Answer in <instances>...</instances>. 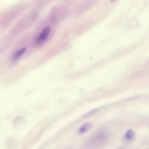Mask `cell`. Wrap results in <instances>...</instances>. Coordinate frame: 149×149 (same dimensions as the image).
I'll use <instances>...</instances> for the list:
<instances>
[{
	"label": "cell",
	"instance_id": "6da1fadb",
	"mask_svg": "<svg viewBox=\"0 0 149 149\" xmlns=\"http://www.w3.org/2000/svg\"><path fill=\"white\" fill-rule=\"evenodd\" d=\"M108 132L105 130H101L97 132L92 137L91 143L92 145H96L104 141L108 136Z\"/></svg>",
	"mask_w": 149,
	"mask_h": 149
},
{
	"label": "cell",
	"instance_id": "7a4b0ae2",
	"mask_svg": "<svg viewBox=\"0 0 149 149\" xmlns=\"http://www.w3.org/2000/svg\"><path fill=\"white\" fill-rule=\"evenodd\" d=\"M50 27L49 26H45L36 38V42L37 45H40L45 41L49 33Z\"/></svg>",
	"mask_w": 149,
	"mask_h": 149
},
{
	"label": "cell",
	"instance_id": "3957f363",
	"mask_svg": "<svg viewBox=\"0 0 149 149\" xmlns=\"http://www.w3.org/2000/svg\"><path fill=\"white\" fill-rule=\"evenodd\" d=\"M16 139L14 137H11L8 138L6 141V147L8 149H14L17 145Z\"/></svg>",
	"mask_w": 149,
	"mask_h": 149
},
{
	"label": "cell",
	"instance_id": "277c9868",
	"mask_svg": "<svg viewBox=\"0 0 149 149\" xmlns=\"http://www.w3.org/2000/svg\"><path fill=\"white\" fill-rule=\"evenodd\" d=\"M91 126L92 124L90 123H85L79 127L78 132L80 134L85 133L90 130Z\"/></svg>",
	"mask_w": 149,
	"mask_h": 149
},
{
	"label": "cell",
	"instance_id": "5b68a950",
	"mask_svg": "<svg viewBox=\"0 0 149 149\" xmlns=\"http://www.w3.org/2000/svg\"><path fill=\"white\" fill-rule=\"evenodd\" d=\"M26 50V47L22 48L17 51L13 55V58L16 60L19 58L25 52Z\"/></svg>",
	"mask_w": 149,
	"mask_h": 149
},
{
	"label": "cell",
	"instance_id": "8992f818",
	"mask_svg": "<svg viewBox=\"0 0 149 149\" xmlns=\"http://www.w3.org/2000/svg\"><path fill=\"white\" fill-rule=\"evenodd\" d=\"M134 133L131 129L128 130L126 132L125 135V137L128 140H131L134 137Z\"/></svg>",
	"mask_w": 149,
	"mask_h": 149
},
{
	"label": "cell",
	"instance_id": "52a82bcc",
	"mask_svg": "<svg viewBox=\"0 0 149 149\" xmlns=\"http://www.w3.org/2000/svg\"><path fill=\"white\" fill-rule=\"evenodd\" d=\"M117 149H123V148H118Z\"/></svg>",
	"mask_w": 149,
	"mask_h": 149
}]
</instances>
